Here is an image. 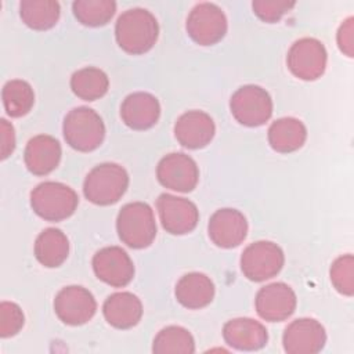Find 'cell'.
I'll return each instance as SVG.
<instances>
[{"label": "cell", "mask_w": 354, "mask_h": 354, "mask_svg": "<svg viewBox=\"0 0 354 354\" xmlns=\"http://www.w3.org/2000/svg\"><path fill=\"white\" fill-rule=\"evenodd\" d=\"M152 351L156 354H191L195 351L192 335L183 326H166L153 339Z\"/></svg>", "instance_id": "obj_28"}, {"label": "cell", "mask_w": 354, "mask_h": 354, "mask_svg": "<svg viewBox=\"0 0 354 354\" xmlns=\"http://www.w3.org/2000/svg\"><path fill=\"white\" fill-rule=\"evenodd\" d=\"M207 232L216 246L231 249L245 241L248 235V221L236 209H218L209 220Z\"/></svg>", "instance_id": "obj_16"}, {"label": "cell", "mask_w": 354, "mask_h": 354, "mask_svg": "<svg viewBox=\"0 0 354 354\" xmlns=\"http://www.w3.org/2000/svg\"><path fill=\"white\" fill-rule=\"evenodd\" d=\"M77 203V194L62 183L44 181L30 192L33 212L47 221H62L71 217Z\"/></svg>", "instance_id": "obj_5"}, {"label": "cell", "mask_w": 354, "mask_h": 354, "mask_svg": "<svg viewBox=\"0 0 354 354\" xmlns=\"http://www.w3.org/2000/svg\"><path fill=\"white\" fill-rule=\"evenodd\" d=\"M0 144L1 159H7L15 148V131L12 124L6 119L0 120Z\"/></svg>", "instance_id": "obj_34"}, {"label": "cell", "mask_w": 354, "mask_h": 354, "mask_svg": "<svg viewBox=\"0 0 354 354\" xmlns=\"http://www.w3.org/2000/svg\"><path fill=\"white\" fill-rule=\"evenodd\" d=\"M295 1L286 0H254L252 3L253 12L264 22L274 24L295 7Z\"/></svg>", "instance_id": "obj_32"}, {"label": "cell", "mask_w": 354, "mask_h": 354, "mask_svg": "<svg viewBox=\"0 0 354 354\" xmlns=\"http://www.w3.org/2000/svg\"><path fill=\"white\" fill-rule=\"evenodd\" d=\"M64 138L69 147L80 152L97 149L105 137V126L101 116L91 108L77 106L64 119Z\"/></svg>", "instance_id": "obj_4"}, {"label": "cell", "mask_w": 354, "mask_h": 354, "mask_svg": "<svg viewBox=\"0 0 354 354\" xmlns=\"http://www.w3.org/2000/svg\"><path fill=\"white\" fill-rule=\"evenodd\" d=\"M232 116L243 126L257 127L268 122L272 115V100L260 86L239 87L230 100Z\"/></svg>", "instance_id": "obj_6"}, {"label": "cell", "mask_w": 354, "mask_h": 354, "mask_svg": "<svg viewBox=\"0 0 354 354\" xmlns=\"http://www.w3.org/2000/svg\"><path fill=\"white\" fill-rule=\"evenodd\" d=\"M282 249L271 241L250 243L241 256V270L253 282H263L275 277L283 267Z\"/></svg>", "instance_id": "obj_7"}, {"label": "cell", "mask_w": 354, "mask_h": 354, "mask_svg": "<svg viewBox=\"0 0 354 354\" xmlns=\"http://www.w3.org/2000/svg\"><path fill=\"white\" fill-rule=\"evenodd\" d=\"M93 270L100 281L113 288L126 286L134 277V264L119 246L100 249L93 257Z\"/></svg>", "instance_id": "obj_13"}, {"label": "cell", "mask_w": 354, "mask_h": 354, "mask_svg": "<svg viewBox=\"0 0 354 354\" xmlns=\"http://www.w3.org/2000/svg\"><path fill=\"white\" fill-rule=\"evenodd\" d=\"M61 7L54 0H24L19 3V15L25 25L35 30L53 28L59 18Z\"/></svg>", "instance_id": "obj_25"}, {"label": "cell", "mask_w": 354, "mask_h": 354, "mask_svg": "<svg viewBox=\"0 0 354 354\" xmlns=\"http://www.w3.org/2000/svg\"><path fill=\"white\" fill-rule=\"evenodd\" d=\"M185 28L195 43L212 46L225 36L227 18L218 6L213 3H199L191 10Z\"/></svg>", "instance_id": "obj_9"}, {"label": "cell", "mask_w": 354, "mask_h": 354, "mask_svg": "<svg viewBox=\"0 0 354 354\" xmlns=\"http://www.w3.org/2000/svg\"><path fill=\"white\" fill-rule=\"evenodd\" d=\"M116 230L120 241L129 248H148L156 236L153 210L144 202L124 205L118 214Z\"/></svg>", "instance_id": "obj_3"}, {"label": "cell", "mask_w": 354, "mask_h": 354, "mask_svg": "<svg viewBox=\"0 0 354 354\" xmlns=\"http://www.w3.org/2000/svg\"><path fill=\"white\" fill-rule=\"evenodd\" d=\"M158 35V21L145 8H130L122 12L115 25V37L119 47L131 55L149 51L156 43Z\"/></svg>", "instance_id": "obj_1"}, {"label": "cell", "mask_w": 354, "mask_h": 354, "mask_svg": "<svg viewBox=\"0 0 354 354\" xmlns=\"http://www.w3.org/2000/svg\"><path fill=\"white\" fill-rule=\"evenodd\" d=\"M216 133V126L210 115L203 111H188L183 113L174 124L177 141L188 149H199L210 144Z\"/></svg>", "instance_id": "obj_17"}, {"label": "cell", "mask_w": 354, "mask_h": 354, "mask_svg": "<svg viewBox=\"0 0 354 354\" xmlns=\"http://www.w3.org/2000/svg\"><path fill=\"white\" fill-rule=\"evenodd\" d=\"M109 87L108 76L104 71L93 66L76 71L71 77V88L80 100L95 101L105 95Z\"/></svg>", "instance_id": "obj_26"}, {"label": "cell", "mask_w": 354, "mask_h": 354, "mask_svg": "<svg viewBox=\"0 0 354 354\" xmlns=\"http://www.w3.org/2000/svg\"><path fill=\"white\" fill-rule=\"evenodd\" d=\"M69 241L66 235L58 228H46L41 231L35 242V256L37 261L47 267H59L68 257Z\"/></svg>", "instance_id": "obj_24"}, {"label": "cell", "mask_w": 354, "mask_h": 354, "mask_svg": "<svg viewBox=\"0 0 354 354\" xmlns=\"http://www.w3.org/2000/svg\"><path fill=\"white\" fill-rule=\"evenodd\" d=\"M102 313L109 325L118 329L136 326L142 317L141 300L130 292H118L104 301Z\"/></svg>", "instance_id": "obj_21"}, {"label": "cell", "mask_w": 354, "mask_h": 354, "mask_svg": "<svg viewBox=\"0 0 354 354\" xmlns=\"http://www.w3.org/2000/svg\"><path fill=\"white\" fill-rule=\"evenodd\" d=\"M156 209L162 227L173 235L191 232L199 221V212L195 203L185 198L160 194L156 199Z\"/></svg>", "instance_id": "obj_12"}, {"label": "cell", "mask_w": 354, "mask_h": 354, "mask_svg": "<svg viewBox=\"0 0 354 354\" xmlns=\"http://www.w3.org/2000/svg\"><path fill=\"white\" fill-rule=\"evenodd\" d=\"M129 187L127 171L116 163H101L91 169L84 178L83 194L94 205L116 203Z\"/></svg>", "instance_id": "obj_2"}, {"label": "cell", "mask_w": 354, "mask_h": 354, "mask_svg": "<svg viewBox=\"0 0 354 354\" xmlns=\"http://www.w3.org/2000/svg\"><path fill=\"white\" fill-rule=\"evenodd\" d=\"M25 317L21 307L12 301L0 304V336L3 339L15 336L24 326Z\"/></svg>", "instance_id": "obj_31"}, {"label": "cell", "mask_w": 354, "mask_h": 354, "mask_svg": "<svg viewBox=\"0 0 354 354\" xmlns=\"http://www.w3.org/2000/svg\"><path fill=\"white\" fill-rule=\"evenodd\" d=\"M325 342L324 326L313 318L292 321L282 336L283 350L288 354H315L324 348Z\"/></svg>", "instance_id": "obj_15"}, {"label": "cell", "mask_w": 354, "mask_h": 354, "mask_svg": "<svg viewBox=\"0 0 354 354\" xmlns=\"http://www.w3.org/2000/svg\"><path fill=\"white\" fill-rule=\"evenodd\" d=\"M3 105L8 116L21 118L26 115L35 104V93L30 84L21 79L8 80L1 91Z\"/></svg>", "instance_id": "obj_27"}, {"label": "cell", "mask_w": 354, "mask_h": 354, "mask_svg": "<svg viewBox=\"0 0 354 354\" xmlns=\"http://www.w3.org/2000/svg\"><path fill=\"white\" fill-rule=\"evenodd\" d=\"M174 293L181 306L189 310H198L210 304L214 297V285L207 275L189 272L178 279Z\"/></svg>", "instance_id": "obj_22"}, {"label": "cell", "mask_w": 354, "mask_h": 354, "mask_svg": "<svg viewBox=\"0 0 354 354\" xmlns=\"http://www.w3.org/2000/svg\"><path fill=\"white\" fill-rule=\"evenodd\" d=\"M353 17H348L339 28L337 30V46L342 53H344L347 57H353V48H354V28H353Z\"/></svg>", "instance_id": "obj_33"}, {"label": "cell", "mask_w": 354, "mask_h": 354, "mask_svg": "<svg viewBox=\"0 0 354 354\" xmlns=\"http://www.w3.org/2000/svg\"><path fill=\"white\" fill-rule=\"evenodd\" d=\"M297 299L293 289L283 282H274L263 286L254 300L260 318L268 322L288 319L296 310Z\"/></svg>", "instance_id": "obj_14"}, {"label": "cell", "mask_w": 354, "mask_h": 354, "mask_svg": "<svg viewBox=\"0 0 354 354\" xmlns=\"http://www.w3.org/2000/svg\"><path fill=\"white\" fill-rule=\"evenodd\" d=\"M330 281L335 289L344 295L353 296L354 293V257L353 254H343L337 257L330 267Z\"/></svg>", "instance_id": "obj_30"}, {"label": "cell", "mask_w": 354, "mask_h": 354, "mask_svg": "<svg viewBox=\"0 0 354 354\" xmlns=\"http://www.w3.org/2000/svg\"><path fill=\"white\" fill-rule=\"evenodd\" d=\"M158 181L171 191L189 192L199 180V170L195 160L181 152H173L160 159L156 167Z\"/></svg>", "instance_id": "obj_11"}, {"label": "cell", "mask_w": 354, "mask_h": 354, "mask_svg": "<svg viewBox=\"0 0 354 354\" xmlns=\"http://www.w3.org/2000/svg\"><path fill=\"white\" fill-rule=\"evenodd\" d=\"M223 337L236 350L254 351L267 344L268 333L263 324L252 318H234L224 324Z\"/></svg>", "instance_id": "obj_19"}, {"label": "cell", "mask_w": 354, "mask_h": 354, "mask_svg": "<svg viewBox=\"0 0 354 354\" xmlns=\"http://www.w3.org/2000/svg\"><path fill=\"white\" fill-rule=\"evenodd\" d=\"M54 311L64 324L77 326L88 322L94 317L97 301L86 288L71 285L61 289L55 296Z\"/></svg>", "instance_id": "obj_10"}, {"label": "cell", "mask_w": 354, "mask_h": 354, "mask_svg": "<svg viewBox=\"0 0 354 354\" xmlns=\"http://www.w3.org/2000/svg\"><path fill=\"white\" fill-rule=\"evenodd\" d=\"M76 19L86 26L106 25L116 11V3L112 0H76L72 4Z\"/></svg>", "instance_id": "obj_29"}, {"label": "cell", "mask_w": 354, "mask_h": 354, "mask_svg": "<svg viewBox=\"0 0 354 354\" xmlns=\"http://www.w3.org/2000/svg\"><path fill=\"white\" fill-rule=\"evenodd\" d=\"M61 153V145L54 137L39 134L28 141L24 160L30 173L36 176H46L58 166Z\"/></svg>", "instance_id": "obj_20"}, {"label": "cell", "mask_w": 354, "mask_h": 354, "mask_svg": "<svg viewBox=\"0 0 354 354\" xmlns=\"http://www.w3.org/2000/svg\"><path fill=\"white\" fill-rule=\"evenodd\" d=\"M307 138V129L296 118H281L268 129V142L271 148L281 153L295 152L303 147Z\"/></svg>", "instance_id": "obj_23"}, {"label": "cell", "mask_w": 354, "mask_h": 354, "mask_svg": "<svg viewBox=\"0 0 354 354\" xmlns=\"http://www.w3.org/2000/svg\"><path fill=\"white\" fill-rule=\"evenodd\" d=\"M160 116V105L155 95L144 91L127 95L120 105V118L133 130L151 129Z\"/></svg>", "instance_id": "obj_18"}, {"label": "cell", "mask_w": 354, "mask_h": 354, "mask_svg": "<svg viewBox=\"0 0 354 354\" xmlns=\"http://www.w3.org/2000/svg\"><path fill=\"white\" fill-rule=\"evenodd\" d=\"M326 59V50L319 40L303 37L296 40L289 48L286 64L296 77L310 82L324 75Z\"/></svg>", "instance_id": "obj_8"}]
</instances>
